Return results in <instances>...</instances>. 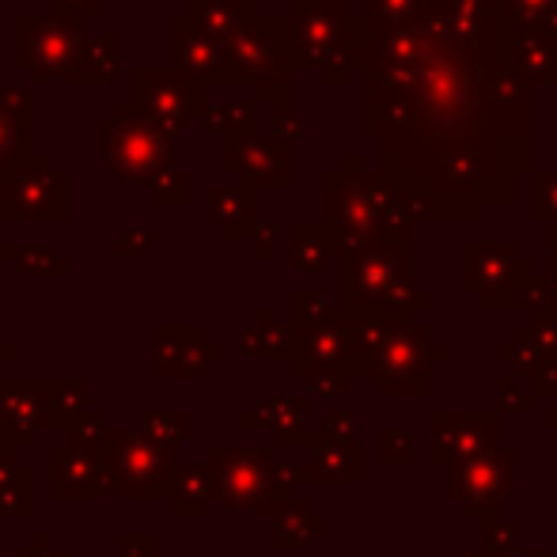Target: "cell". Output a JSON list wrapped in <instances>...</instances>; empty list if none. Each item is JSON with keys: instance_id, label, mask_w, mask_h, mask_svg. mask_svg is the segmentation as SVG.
I'll return each mask as SVG.
<instances>
[{"instance_id": "9c48e42d", "label": "cell", "mask_w": 557, "mask_h": 557, "mask_svg": "<svg viewBox=\"0 0 557 557\" xmlns=\"http://www.w3.org/2000/svg\"><path fill=\"white\" fill-rule=\"evenodd\" d=\"M107 474L122 497H156L168 485V462L160 447L140 436H111L107 441Z\"/></svg>"}, {"instance_id": "52a82bcc", "label": "cell", "mask_w": 557, "mask_h": 557, "mask_svg": "<svg viewBox=\"0 0 557 557\" xmlns=\"http://www.w3.org/2000/svg\"><path fill=\"white\" fill-rule=\"evenodd\" d=\"M288 23L296 35V61L326 69L331 81H337L349 61V20L342 12V0H293Z\"/></svg>"}, {"instance_id": "6da1fadb", "label": "cell", "mask_w": 557, "mask_h": 557, "mask_svg": "<svg viewBox=\"0 0 557 557\" xmlns=\"http://www.w3.org/2000/svg\"><path fill=\"white\" fill-rule=\"evenodd\" d=\"M349 61L391 183L447 213L512 198L531 160V84L500 0H364Z\"/></svg>"}, {"instance_id": "277c9868", "label": "cell", "mask_w": 557, "mask_h": 557, "mask_svg": "<svg viewBox=\"0 0 557 557\" xmlns=\"http://www.w3.org/2000/svg\"><path fill=\"white\" fill-rule=\"evenodd\" d=\"M133 99L145 111V122L163 140H175L186 125L206 122L209 114V84L183 73L175 65H140L133 69Z\"/></svg>"}, {"instance_id": "603a6c76", "label": "cell", "mask_w": 557, "mask_h": 557, "mask_svg": "<svg viewBox=\"0 0 557 557\" xmlns=\"http://www.w3.org/2000/svg\"><path fill=\"white\" fill-rule=\"evenodd\" d=\"M148 198H152V206H160V209H183L186 201H190V175L178 168L163 171V175L148 186Z\"/></svg>"}, {"instance_id": "d6986e66", "label": "cell", "mask_w": 557, "mask_h": 557, "mask_svg": "<svg viewBox=\"0 0 557 557\" xmlns=\"http://www.w3.org/2000/svg\"><path fill=\"white\" fill-rule=\"evenodd\" d=\"M206 129L216 133L221 140H243V137H255V107L247 99H216L209 103L206 114Z\"/></svg>"}, {"instance_id": "4fadbf2b", "label": "cell", "mask_w": 557, "mask_h": 557, "mask_svg": "<svg viewBox=\"0 0 557 557\" xmlns=\"http://www.w3.org/2000/svg\"><path fill=\"white\" fill-rule=\"evenodd\" d=\"M53 490L61 497H99L103 490V462L88 447L73 444L53 451Z\"/></svg>"}, {"instance_id": "ffe728a7", "label": "cell", "mask_w": 557, "mask_h": 557, "mask_svg": "<svg viewBox=\"0 0 557 557\" xmlns=\"http://www.w3.org/2000/svg\"><path fill=\"white\" fill-rule=\"evenodd\" d=\"M500 12L512 27L557 35V0H500Z\"/></svg>"}, {"instance_id": "5b68a950", "label": "cell", "mask_w": 557, "mask_h": 557, "mask_svg": "<svg viewBox=\"0 0 557 557\" xmlns=\"http://www.w3.org/2000/svg\"><path fill=\"white\" fill-rule=\"evenodd\" d=\"M88 38V20L20 15L15 20V65L27 69L35 84H69Z\"/></svg>"}, {"instance_id": "ba28073f", "label": "cell", "mask_w": 557, "mask_h": 557, "mask_svg": "<svg viewBox=\"0 0 557 557\" xmlns=\"http://www.w3.org/2000/svg\"><path fill=\"white\" fill-rule=\"evenodd\" d=\"M331 213L345 232H368L387 216V186L364 175L357 156L345 160V171L331 175Z\"/></svg>"}, {"instance_id": "4316f807", "label": "cell", "mask_w": 557, "mask_h": 557, "mask_svg": "<svg viewBox=\"0 0 557 557\" xmlns=\"http://www.w3.org/2000/svg\"><path fill=\"white\" fill-rule=\"evenodd\" d=\"M20 557H61V554H53V550H23Z\"/></svg>"}, {"instance_id": "44dd1931", "label": "cell", "mask_w": 557, "mask_h": 557, "mask_svg": "<svg viewBox=\"0 0 557 557\" xmlns=\"http://www.w3.org/2000/svg\"><path fill=\"white\" fill-rule=\"evenodd\" d=\"M30 508V474L12 459H0V512H27Z\"/></svg>"}, {"instance_id": "9a60e30c", "label": "cell", "mask_w": 557, "mask_h": 557, "mask_svg": "<svg viewBox=\"0 0 557 557\" xmlns=\"http://www.w3.org/2000/svg\"><path fill=\"white\" fill-rule=\"evenodd\" d=\"M117 50H122V35L117 30H103V35H91L81 50V61H76L73 73V88H99V84H114L122 76V61H117Z\"/></svg>"}, {"instance_id": "2e32d148", "label": "cell", "mask_w": 557, "mask_h": 557, "mask_svg": "<svg viewBox=\"0 0 557 557\" xmlns=\"http://www.w3.org/2000/svg\"><path fill=\"white\" fill-rule=\"evenodd\" d=\"M255 4L258 0H190L186 15H190L206 35H213L216 42L227 46L258 15Z\"/></svg>"}, {"instance_id": "3957f363", "label": "cell", "mask_w": 557, "mask_h": 557, "mask_svg": "<svg viewBox=\"0 0 557 557\" xmlns=\"http://www.w3.org/2000/svg\"><path fill=\"white\" fill-rule=\"evenodd\" d=\"M99 137H103L107 171L117 183L148 190L163 171H171V145L160 133H152L137 99H122L114 114L99 122Z\"/></svg>"}, {"instance_id": "f1b7e54d", "label": "cell", "mask_w": 557, "mask_h": 557, "mask_svg": "<svg viewBox=\"0 0 557 557\" xmlns=\"http://www.w3.org/2000/svg\"><path fill=\"white\" fill-rule=\"evenodd\" d=\"M0 258H4V235H0Z\"/></svg>"}, {"instance_id": "7402d4cb", "label": "cell", "mask_w": 557, "mask_h": 557, "mask_svg": "<svg viewBox=\"0 0 557 557\" xmlns=\"http://www.w3.org/2000/svg\"><path fill=\"white\" fill-rule=\"evenodd\" d=\"M15 270L23 273V277H53V273H69V262L61 255H53L50 247H42V243H23L20 250H15Z\"/></svg>"}, {"instance_id": "f546056e", "label": "cell", "mask_w": 557, "mask_h": 557, "mask_svg": "<svg viewBox=\"0 0 557 557\" xmlns=\"http://www.w3.org/2000/svg\"><path fill=\"white\" fill-rule=\"evenodd\" d=\"M0 4H4V0H0Z\"/></svg>"}, {"instance_id": "484cf974", "label": "cell", "mask_w": 557, "mask_h": 557, "mask_svg": "<svg viewBox=\"0 0 557 557\" xmlns=\"http://www.w3.org/2000/svg\"><path fill=\"white\" fill-rule=\"evenodd\" d=\"M273 129H277V140H285V145H296V137L304 133V122L293 114V103H281L277 114H273Z\"/></svg>"}, {"instance_id": "8fae6325", "label": "cell", "mask_w": 557, "mask_h": 557, "mask_svg": "<svg viewBox=\"0 0 557 557\" xmlns=\"http://www.w3.org/2000/svg\"><path fill=\"white\" fill-rule=\"evenodd\" d=\"M171 65L198 76L209 88H213V84H235L227 46L216 42L213 35H206L186 12L171 20Z\"/></svg>"}, {"instance_id": "8992f818", "label": "cell", "mask_w": 557, "mask_h": 557, "mask_svg": "<svg viewBox=\"0 0 557 557\" xmlns=\"http://www.w3.org/2000/svg\"><path fill=\"white\" fill-rule=\"evenodd\" d=\"M69 175L46 152L0 175V224H65Z\"/></svg>"}, {"instance_id": "e0dca14e", "label": "cell", "mask_w": 557, "mask_h": 557, "mask_svg": "<svg viewBox=\"0 0 557 557\" xmlns=\"http://www.w3.org/2000/svg\"><path fill=\"white\" fill-rule=\"evenodd\" d=\"M201 349L198 331H156V372L194 375L201 368Z\"/></svg>"}, {"instance_id": "d4e9b609", "label": "cell", "mask_w": 557, "mask_h": 557, "mask_svg": "<svg viewBox=\"0 0 557 557\" xmlns=\"http://www.w3.org/2000/svg\"><path fill=\"white\" fill-rule=\"evenodd\" d=\"M50 15H69V20H103V0H50Z\"/></svg>"}, {"instance_id": "30bf717a", "label": "cell", "mask_w": 557, "mask_h": 557, "mask_svg": "<svg viewBox=\"0 0 557 557\" xmlns=\"http://www.w3.org/2000/svg\"><path fill=\"white\" fill-rule=\"evenodd\" d=\"M224 171H235L243 178V186L258 190V186H273L285 190L293 183V145L277 137H243V140H224L221 148Z\"/></svg>"}, {"instance_id": "83f0119b", "label": "cell", "mask_w": 557, "mask_h": 557, "mask_svg": "<svg viewBox=\"0 0 557 557\" xmlns=\"http://www.w3.org/2000/svg\"><path fill=\"white\" fill-rule=\"evenodd\" d=\"M0 425H4V391H0Z\"/></svg>"}, {"instance_id": "5bb4252c", "label": "cell", "mask_w": 557, "mask_h": 557, "mask_svg": "<svg viewBox=\"0 0 557 557\" xmlns=\"http://www.w3.org/2000/svg\"><path fill=\"white\" fill-rule=\"evenodd\" d=\"M206 206L224 239H250L258 232L255 221V190L250 186H213L206 190Z\"/></svg>"}, {"instance_id": "7a4b0ae2", "label": "cell", "mask_w": 557, "mask_h": 557, "mask_svg": "<svg viewBox=\"0 0 557 557\" xmlns=\"http://www.w3.org/2000/svg\"><path fill=\"white\" fill-rule=\"evenodd\" d=\"M227 58H232L235 84H255L258 99L281 107L288 103L293 91V69L296 61V35L293 23L277 20V15H255L239 35L227 42Z\"/></svg>"}, {"instance_id": "ac0fdd59", "label": "cell", "mask_w": 557, "mask_h": 557, "mask_svg": "<svg viewBox=\"0 0 557 557\" xmlns=\"http://www.w3.org/2000/svg\"><path fill=\"white\" fill-rule=\"evenodd\" d=\"M38 383H8L4 387V429L12 433V441H30L38 425V413L46 410V398L35 395Z\"/></svg>"}, {"instance_id": "cb8c5ba5", "label": "cell", "mask_w": 557, "mask_h": 557, "mask_svg": "<svg viewBox=\"0 0 557 557\" xmlns=\"http://www.w3.org/2000/svg\"><path fill=\"white\" fill-rule=\"evenodd\" d=\"M156 247V227L152 224H122V232H117V250H122L125 258H137V255H152Z\"/></svg>"}, {"instance_id": "7c38bea8", "label": "cell", "mask_w": 557, "mask_h": 557, "mask_svg": "<svg viewBox=\"0 0 557 557\" xmlns=\"http://www.w3.org/2000/svg\"><path fill=\"white\" fill-rule=\"evenodd\" d=\"M35 156V103L27 88H0V175Z\"/></svg>"}]
</instances>
